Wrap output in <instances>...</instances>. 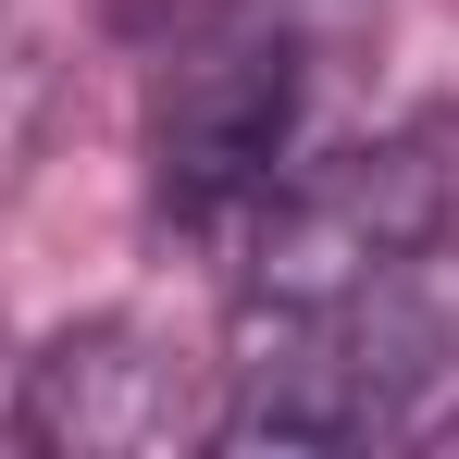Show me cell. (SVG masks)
<instances>
[{"label": "cell", "mask_w": 459, "mask_h": 459, "mask_svg": "<svg viewBox=\"0 0 459 459\" xmlns=\"http://www.w3.org/2000/svg\"><path fill=\"white\" fill-rule=\"evenodd\" d=\"M224 373L236 385L212 447H373L435 373V323L397 273L348 299H248V360Z\"/></svg>", "instance_id": "cell-1"}, {"label": "cell", "mask_w": 459, "mask_h": 459, "mask_svg": "<svg viewBox=\"0 0 459 459\" xmlns=\"http://www.w3.org/2000/svg\"><path fill=\"white\" fill-rule=\"evenodd\" d=\"M310 112V50L286 25H224L199 50H174L150 87V186L174 224H248L286 161H299Z\"/></svg>", "instance_id": "cell-2"}, {"label": "cell", "mask_w": 459, "mask_h": 459, "mask_svg": "<svg viewBox=\"0 0 459 459\" xmlns=\"http://www.w3.org/2000/svg\"><path fill=\"white\" fill-rule=\"evenodd\" d=\"M447 224V137H373L335 161H286L248 212V299H348L410 273Z\"/></svg>", "instance_id": "cell-3"}, {"label": "cell", "mask_w": 459, "mask_h": 459, "mask_svg": "<svg viewBox=\"0 0 459 459\" xmlns=\"http://www.w3.org/2000/svg\"><path fill=\"white\" fill-rule=\"evenodd\" d=\"M224 435V385L161 323H75L25 360V447L50 459H174Z\"/></svg>", "instance_id": "cell-4"}]
</instances>
